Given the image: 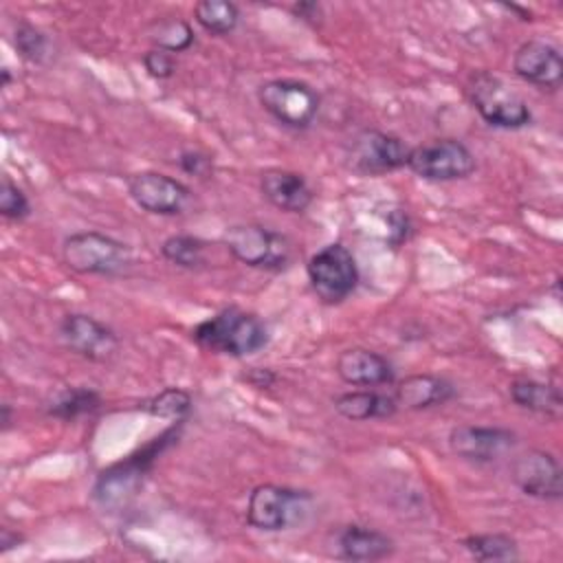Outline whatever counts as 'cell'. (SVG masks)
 <instances>
[{
    "instance_id": "cell-7",
    "label": "cell",
    "mask_w": 563,
    "mask_h": 563,
    "mask_svg": "<svg viewBox=\"0 0 563 563\" xmlns=\"http://www.w3.org/2000/svg\"><path fill=\"white\" fill-rule=\"evenodd\" d=\"M260 106L282 125L306 130L312 125L321 99L312 86L299 79H271L257 90Z\"/></svg>"
},
{
    "instance_id": "cell-22",
    "label": "cell",
    "mask_w": 563,
    "mask_h": 563,
    "mask_svg": "<svg viewBox=\"0 0 563 563\" xmlns=\"http://www.w3.org/2000/svg\"><path fill=\"white\" fill-rule=\"evenodd\" d=\"M101 407V396L99 391H95L92 387H66L64 391H59L48 405H46V413L51 418L57 420H77L86 413H92Z\"/></svg>"
},
{
    "instance_id": "cell-2",
    "label": "cell",
    "mask_w": 563,
    "mask_h": 563,
    "mask_svg": "<svg viewBox=\"0 0 563 563\" xmlns=\"http://www.w3.org/2000/svg\"><path fill=\"white\" fill-rule=\"evenodd\" d=\"M62 260L79 275L114 277L132 266V251L128 244L106 233L77 231L64 238Z\"/></svg>"
},
{
    "instance_id": "cell-25",
    "label": "cell",
    "mask_w": 563,
    "mask_h": 563,
    "mask_svg": "<svg viewBox=\"0 0 563 563\" xmlns=\"http://www.w3.org/2000/svg\"><path fill=\"white\" fill-rule=\"evenodd\" d=\"M150 40L154 42V48H163L167 53H180V51H187L194 40H196V33L191 29V24L183 18H163V20H156L150 31H147Z\"/></svg>"
},
{
    "instance_id": "cell-10",
    "label": "cell",
    "mask_w": 563,
    "mask_h": 563,
    "mask_svg": "<svg viewBox=\"0 0 563 563\" xmlns=\"http://www.w3.org/2000/svg\"><path fill=\"white\" fill-rule=\"evenodd\" d=\"M409 152L411 147L396 134L383 130H361L347 147V163L358 174L378 176L407 167Z\"/></svg>"
},
{
    "instance_id": "cell-5",
    "label": "cell",
    "mask_w": 563,
    "mask_h": 563,
    "mask_svg": "<svg viewBox=\"0 0 563 563\" xmlns=\"http://www.w3.org/2000/svg\"><path fill=\"white\" fill-rule=\"evenodd\" d=\"M222 240L229 253L251 268L282 271L292 260L290 240L262 224H233Z\"/></svg>"
},
{
    "instance_id": "cell-4",
    "label": "cell",
    "mask_w": 563,
    "mask_h": 563,
    "mask_svg": "<svg viewBox=\"0 0 563 563\" xmlns=\"http://www.w3.org/2000/svg\"><path fill=\"white\" fill-rule=\"evenodd\" d=\"M310 493L277 486L260 484L251 490L246 504V521L264 532L288 530L303 521L310 510Z\"/></svg>"
},
{
    "instance_id": "cell-12",
    "label": "cell",
    "mask_w": 563,
    "mask_h": 563,
    "mask_svg": "<svg viewBox=\"0 0 563 563\" xmlns=\"http://www.w3.org/2000/svg\"><path fill=\"white\" fill-rule=\"evenodd\" d=\"M64 345L88 361H108L119 350V336L112 328L84 312H70L59 323Z\"/></svg>"
},
{
    "instance_id": "cell-32",
    "label": "cell",
    "mask_w": 563,
    "mask_h": 563,
    "mask_svg": "<svg viewBox=\"0 0 563 563\" xmlns=\"http://www.w3.org/2000/svg\"><path fill=\"white\" fill-rule=\"evenodd\" d=\"M389 224H391L389 240H391L394 244L405 242V240H407V233H409V218H407V213L394 211V213L389 216Z\"/></svg>"
},
{
    "instance_id": "cell-17",
    "label": "cell",
    "mask_w": 563,
    "mask_h": 563,
    "mask_svg": "<svg viewBox=\"0 0 563 563\" xmlns=\"http://www.w3.org/2000/svg\"><path fill=\"white\" fill-rule=\"evenodd\" d=\"M260 191L273 207L288 213H303L314 198L312 187L301 174L279 167L262 172Z\"/></svg>"
},
{
    "instance_id": "cell-6",
    "label": "cell",
    "mask_w": 563,
    "mask_h": 563,
    "mask_svg": "<svg viewBox=\"0 0 563 563\" xmlns=\"http://www.w3.org/2000/svg\"><path fill=\"white\" fill-rule=\"evenodd\" d=\"M306 273L314 295L328 306L345 301L358 284L356 260L352 251L341 242H332L319 249L308 260Z\"/></svg>"
},
{
    "instance_id": "cell-34",
    "label": "cell",
    "mask_w": 563,
    "mask_h": 563,
    "mask_svg": "<svg viewBox=\"0 0 563 563\" xmlns=\"http://www.w3.org/2000/svg\"><path fill=\"white\" fill-rule=\"evenodd\" d=\"M22 541H24V537H22L20 532H15V530H11V528H2V530H0V552H2V554H7L9 550L18 548Z\"/></svg>"
},
{
    "instance_id": "cell-18",
    "label": "cell",
    "mask_w": 563,
    "mask_h": 563,
    "mask_svg": "<svg viewBox=\"0 0 563 563\" xmlns=\"http://www.w3.org/2000/svg\"><path fill=\"white\" fill-rule=\"evenodd\" d=\"M394 552V541L361 523H350L336 532V556L343 561H380Z\"/></svg>"
},
{
    "instance_id": "cell-27",
    "label": "cell",
    "mask_w": 563,
    "mask_h": 563,
    "mask_svg": "<svg viewBox=\"0 0 563 563\" xmlns=\"http://www.w3.org/2000/svg\"><path fill=\"white\" fill-rule=\"evenodd\" d=\"M141 409L154 418L180 422L191 409V396H189V391H185L180 387H167L161 394L145 400L141 405Z\"/></svg>"
},
{
    "instance_id": "cell-23",
    "label": "cell",
    "mask_w": 563,
    "mask_h": 563,
    "mask_svg": "<svg viewBox=\"0 0 563 563\" xmlns=\"http://www.w3.org/2000/svg\"><path fill=\"white\" fill-rule=\"evenodd\" d=\"M464 550L477 561H515L519 559V545L510 534L486 532V534H468L462 541Z\"/></svg>"
},
{
    "instance_id": "cell-31",
    "label": "cell",
    "mask_w": 563,
    "mask_h": 563,
    "mask_svg": "<svg viewBox=\"0 0 563 563\" xmlns=\"http://www.w3.org/2000/svg\"><path fill=\"white\" fill-rule=\"evenodd\" d=\"M178 165L183 172L191 176H209L211 174V158L198 150H183L178 156Z\"/></svg>"
},
{
    "instance_id": "cell-29",
    "label": "cell",
    "mask_w": 563,
    "mask_h": 563,
    "mask_svg": "<svg viewBox=\"0 0 563 563\" xmlns=\"http://www.w3.org/2000/svg\"><path fill=\"white\" fill-rule=\"evenodd\" d=\"M0 213L13 222H20L31 216V202L26 194L9 176H2L0 183Z\"/></svg>"
},
{
    "instance_id": "cell-36",
    "label": "cell",
    "mask_w": 563,
    "mask_h": 563,
    "mask_svg": "<svg viewBox=\"0 0 563 563\" xmlns=\"http://www.w3.org/2000/svg\"><path fill=\"white\" fill-rule=\"evenodd\" d=\"M0 73H2V88H4L11 81V75H9V68H2Z\"/></svg>"
},
{
    "instance_id": "cell-21",
    "label": "cell",
    "mask_w": 563,
    "mask_h": 563,
    "mask_svg": "<svg viewBox=\"0 0 563 563\" xmlns=\"http://www.w3.org/2000/svg\"><path fill=\"white\" fill-rule=\"evenodd\" d=\"M334 409L347 420H369V418H389L398 411L394 396L374 391V389H358L345 391L334 400Z\"/></svg>"
},
{
    "instance_id": "cell-33",
    "label": "cell",
    "mask_w": 563,
    "mask_h": 563,
    "mask_svg": "<svg viewBox=\"0 0 563 563\" xmlns=\"http://www.w3.org/2000/svg\"><path fill=\"white\" fill-rule=\"evenodd\" d=\"M290 11H292L297 18H301V20H306V22H312V24H317V20L323 15L319 2H295V4L290 7Z\"/></svg>"
},
{
    "instance_id": "cell-11",
    "label": "cell",
    "mask_w": 563,
    "mask_h": 563,
    "mask_svg": "<svg viewBox=\"0 0 563 563\" xmlns=\"http://www.w3.org/2000/svg\"><path fill=\"white\" fill-rule=\"evenodd\" d=\"M128 194L143 211L154 216H180L191 202V189L163 172L132 174Z\"/></svg>"
},
{
    "instance_id": "cell-3",
    "label": "cell",
    "mask_w": 563,
    "mask_h": 563,
    "mask_svg": "<svg viewBox=\"0 0 563 563\" xmlns=\"http://www.w3.org/2000/svg\"><path fill=\"white\" fill-rule=\"evenodd\" d=\"M468 101L479 112V117L495 128L501 130H519L530 123L532 112L526 99L510 88L501 77L488 70H477L471 75Z\"/></svg>"
},
{
    "instance_id": "cell-15",
    "label": "cell",
    "mask_w": 563,
    "mask_h": 563,
    "mask_svg": "<svg viewBox=\"0 0 563 563\" xmlns=\"http://www.w3.org/2000/svg\"><path fill=\"white\" fill-rule=\"evenodd\" d=\"M515 444V433L504 427H479L460 424L449 433V449L471 462H493L510 451Z\"/></svg>"
},
{
    "instance_id": "cell-28",
    "label": "cell",
    "mask_w": 563,
    "mask_h": 563,
    "mask_svg": "<svg viewBox=\"0 0 563 563\" xmlns=\"http://www.w3.org/2000/svg\"><path fill=\"white\" fill-rule=\"evenodd\" d=\"M13 46L22 59H26L31 64H42L48 55L51 42H48L46 33L40 31L37 26H33L29 22H18V26L13 31Z\"/></svg>"
},
{
    "instance_id": "cell-35",
    "label": "cell",
    "mask_w": 563,
    "mask_h": 563,
    "mask_svg": "<svg viewBox=\"0 0 563 563\" xmlns=\"http://www.w3.org/2000/svg\"><path fill=\"white\" fill-rule=\"evenodd\" d=\"M0 422H2V431H7L11 427V405H2L0 407Z\"/></svg>"
},
{
    "instance_id": "cell-30",
    "label": "cell",
    "mask_w": 563,
    "mask_h": 563,
    "mask_svg": "<svg viewBox=\"0 0 563 563\" xmlns=\"http://www.w3.org/2000/svg\"><path fill=\"white\" fill-rule=\"evenodd\" d=\"M143 66L154 79H169L176 73V57L163 48H150L143 55Z\"/></svg>"
},
{
    "instance_id": "cell-13",
    "label": "cell",
    "mask_w": 563,
    "mask_h": 563,
    "mask_svg": "<svg viewBox=\"0 0 563 563\" xmlns=\"http://www.w3.org/2000/svg\"><path fill=\"white\" fill-rule=\"evenodd\" d=\"M512 482L521 493L543 501H556L563 495V473L559 460L548 451H526L512 464Z\"/></svg>"
},
{
    "instance_id": "cell-1",
    "label": "cell",
    "mask_w": 563,
    "mask_h": 563,
    "mask_svg": "<svg viewBox=\"0 0 563 563\" xmlns=\"http://www.w3.org/2000/svg\"><path fill=\"white\" fill-rule=\"evenodd\" d=\"M191 336L205 350L242 358L260 352L268 343V328L253 312L224 308L200 321Z\"/></svg>"
},
{
    "instance_id": "cell-8",
    "label": "cell",
    "mask_w": 563,
    "mask_h": 563,
    "mask_svg": "<svg viewBox=\"0 0 563 563\" xmlns=\"http://www.w3.org/2000/svg\"><path fill=\"white\" fill-rule=\"evenodd\" d=\"M475 156L473 152L457 139H433L422 145L411 147L407 167L433 183H446V180H460L475 172Z\"/></svg>"
},
{
    "instance_id": "cell-19",
    "label": "cell",
    "mask_w": 563,
    "mask_h": 563,
    "mask_svg": "<svg viewBox=\"0 0 563 563\" xmlns=\"http://www.w3.org/2000/svg\"><path fill=\"white\" fill-rule=\"evenodd\" d=\"M455 396L453 383L433 374H413L398 383L394 400L398 407L418 411L449 402Z\"/></svg>"
},
{
    "instance_id": "cell-14",
    "label": "cell",
    "mask_w": 563,
    "mask_h": 563,
    "mask_svg": "<svg viewBox=\"0 0 563 563\" xmlns=\"http://www.w3.org/2000/svg\"><path fill=\"white\" fill-rule=\"evenodd\" d=\"M512 70L532 86L556 90L563 81V57L554 44L545 40H528L517 48Z\"/></svg>"
},
{
    "instance_id": "cell-16",
    "label": "cell",
    "mask_w": 563,
    "mask_h": 563,
    "mask_svg": "<svg viewBox=\"0 0 563 563\" xmlns=\"http://www.w3.org/2000/svg\"><path fill=\"white\" fill-rule=\"evenodd\" d=\"M336 374L352 387H380L394 383L391 363L367 347H347L336 358Z\"/></svg>"
},
{
    "instance_id": "cell-26",
    "label": "cell",
    "mask_w": 563,
    "mask_h": 563,
    "mask_svg": "<svg viewBox=\"0 0 563 563\" xmlns=\"http://www.w3.org/2000/svg\"><path fill=\"white\" fill-rule=\"evenodd\" d=\"M161 253L167 262L187 271L200 268L205 264V242L196 235H187V233L169 235L161 244Z\"/></svg>"
},
{
    "instance_id": "cell-20",
    "label": "cell",
    "mask_w": 563,
    "mask_h": 563,
    "mask_svg": "<svg viewBox=\"0 0 563 563\" xmlns=\"http://www.w3.org/2000/svg\"><path fill=\"white\" fill-rule=\"evenodd\" d=\"M510 400L521 407L528 409L532 413H541V416H550V418H559L561 409H563V398L559 387L550 385V383H541L534 378H517L510 383Z\"/></svg>"
},
{
    "instance_id": "cell-24",
    "label": "cell",
    "mask_w": 563,
    "mask_h": 563,
    "mask_svg": "<svg viewBox=\"0 0 563 563\" xmlns=\"http://www.w3.org/2000/svg\"><path fill=\"white\" fill-rule=\"evenodd\" d=\"M196 22L211 35H227L240 22L238 4L229 0H200L194 7Z\"/></svg>"
},
{
    "instance_id": "cell-9",
    "label": "cell",
    "mask_w": 563,
    "mask_h": 563,
    "mask_svg": "<svg viewBox=\"0 0 563 563\" xmlns=\"http://www.w3.org/2000/svg\"><path fill=\"white\" fill-rule=\"evenodd\" d=\"M169 438H172V431H165L161 438H156L154 442L143 446L139 453H134V455L125 457L123 462L114 464L112 468L103 471L92 490L95 499L103 508H117V506L125 504L130 497H134V493L143 484L145 473L152 468L154 460L158 457L161 449L165 446V440H169Z\"/></svg>"
}]
</instances>
